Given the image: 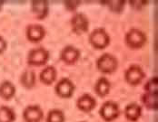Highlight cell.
Returning <instances> with one entry per match:
<instances>
[{"mask_svg":"<svg viewBox=\"0 0 158 122\" xmlns=\"http://www.w3.org/2000/svg\"><path fill=\"white\" fill-rule=\"evenodd\" d=\"M97 70L105 74L114 73L118 68V61L115 56L111 53L102 54L96 61Z\"/></svg>","mask_w":158,"mask_h":122,"instance_id":"cell-1","label":"cell"},{"mask_svg":"<svg viewBox=\"0 0 158 122\" xmlns=\"http://www.w3.org/2000/svg\"><path fill=\"white\" fill-rule=\"evenodd\" d=\"M147 41L146 35L143 31L137 28H132L128 31L125 37L127 45L132 50L141 49Z\"/></svg>","mask_w":158,"mask_h":122,"instance_id":"cell-2","label":"cell"},{"mask_svg":"<svg viewBox=\"0 0 158 122\" xmlns=\"http://www.w3.org/2000/svg\"><path fill=\"white\" fill-rule=\"evenodd\" d=\"M89 43L95 50H104L110 44V36L104 28H96L89 35Z\"/></svg>","mask_w":158,"mask_h":122,"instance_id":"cell-3","label":"cell"},{"mask_svg":"<svg viewBox=\"0 0 158 122\" xmlns=\"http://www.w3.org/2000/svg\"><path fill=\"white\" fill-rule=\"evenodd\" d=\"M49 52L46 48L38 47L32 49L27 55V63L30 66L40 67L46 65L49 60Z\"/></svg>","mask_w":158,"mask_h":122,"instance_id":"cell-4","label":"cell"},{"mask_svg":"<svg viewBox=\"0 0 158 122\" xmlns=\"http://www.w3.org/2000/svg\"><path fill=\"white\" fill-rule=\"evenodd\" d=\"M100 117L106 122L114 121L119 117L120 108L116 102L113 100L106 101L99 109Z\"/></svg>","mask_w":158,"mask_h":122,"instance_id":"cell-5","label":"cell"},{"mask_svg":"<svg viewBox=\"0 0 158 122\" xmlns=\"http://www.w3.org/2000/svg\"><path fill=\"white\" fill-rule=\"evenodd\" d=\"M145 78V73L142 69L137 64H133L128 67L125 73V79L126 81L131 86H137L139 85L143 79Z\"/></svg>","mask_w":158,"mask_h":122,"instance_id":"cell-6","label":"cell"},{"mask_svg":"<svg viewBox=\"0 0 158 122\" xmlns=\"http://www.w3.org/2000/svg\"><path fill=\"white\" fill-rule=\"evenodd\" d=\"M76 86L73 81L67 78H62L56 85L55 92L62 99H69L73 96Z\"/></svg>","mask_w":158,"mask_h":122,"instance_id":"cell-7","label":"cell"},{"mask_svg":"<svg viewBox=\"0 0 158 122\" xmlns=\"http://www.w3.org/2000/svg\"><path fill=\"white\" fill-rule=\"evenodd\" d=\"M72 31L77 34H82L86 33L89 27V21L86 15L82 13H77L71 19Z\"/></svg>","mask_w":158,"mask_h":122,"instance_id":"cell-8","label":"cell"},{"mask_svg":"<svg viewBox=\"0 0 158 122\" xmlns=\"http://www.w3.org/2000/svg\"><path fill=\"white\" fill-rule=\"evenodd\" d=\"M80 51L78 48L73 45L64 47L60 53V59L66 65H74L80 58Z\"/></svg>","mask_w":158,"mask_h":122,"instance_id":"cell-9","label":"cell"},{"mask_svg":"<svg viewBox=\"0 0 158 122\" xmlns=\"http://www.w3.org/2000/svg\"><path fill=\"white\" fill-rule=\"evenodd\" d=\"M25 122H41L44 119V112L38 105H29L23 111Z\"/></svg>","mask_w":158,"mask_h":122,"instance_id":"cell-10","label":"cell"},{"mask_svg":"<svg viewBox=\"0 0 158 122\" xmlns=\"http://www.w3.org/2000/svg\"><path fill=\"white\" fill-rule=\"evenodd\" d=\"M27 38L29 42L36 44L41 42L46 36V30L41 25H30L26 31Z\"/></svg>","mask_w":158,"mask_h":122,"instance_id":"cell-11","label":"cell"},{"mask_svg":"<svg viewBox=\"0 0 158 122\" xmlns=\"http://www.w3.org/2000/svg\"><path fill=\"white\" fill-rule=\"evenodd\" d=\"M96 100L95 99L88 93H84L81 95L77 100V107L79 110L83 112H91L96 107Z\"/></svg>","mask_w":158,"mask_h":122,"instance_id":"cell-12","label":"cell"},{"mask_svg":"<svg viewBox=\"0 0 158 122\" xmlns=\"http://www.w3.org/2000/svg\"><path fill=\"white\" fill-rule=\"evenodd\" d=\"M56 77H57L56 69L52 65H48L47 67H45V69H43L42 72L40 73L39 80L43 84L47 86H50L55 82V81L56 80Z\"/></svg>","mask_w":158,"mask_h":122,"instance_id":"cell-13","label":"cell"},{"mask_svg":"<svg viewBox=\"0 0 158 122\" xmlns=\"http://www.w3.org/2000/svg\"><path fill=\"white\" fill-rule=\"evenodd\" d=\"M142 111V107L138 103L132 102L125 108V116L128 121L136 122L140 119Z\"/></svg>","mask_w":158,"mask_h":122,"instance_id":"cell-14","label":"cell"},{"mask_svg":"<svg viewBox=\"0 0 158 122\" xmlns=\"http://www.w3.org/2000/svg\"><path fill=\"white\" fill-rule=\"evenodd\" d=\"M32 11L38 19H44L47 17L49 11L48 1L43 0H35L31 3Z\"/></svg>","mask_w":158,"mask_h":122,"instance_id":"cell-15","label":"cell"},{"mask_svg":"<svg viewBox=\"0 0 158 122\" xmlns=\"http://www.w3.org/2000/svg\"><path fill=\"white\" fill-rule=\"evenodd\" d=\"M143 105L149 110H157L158 108V92L151 93L145 92L141 97Z\"/></svg>","mask_w":158,"mask_h":122,"instance_id":"cell-16","label":"cell"},{"mask_svg":"<svg viewBox=\"0 0 158 122\" xmlns=\"http://www.w3.org/2000/svg\"><path fill=\"white\" fill-rule=\"evenodd\" d=\"M111 90V83L110 81L106 78V77H100L97 81L95 82V93L101 97L104 98L108 95Z\"/></svg>","mask_w":158,"mask_h":122,"instance_id":"cell-17","label":"cell"},{"mask_svg":"<svg viewBox=\"0 0 158 122\" xmlns=\"http://www.w3.org/2000/svg\"><path fill=\"white\" fill-rule=\"evenodd\" d=\"M16 94V87L9 81H4L0 84V97L5 100H9Z\"/></svg>","mask_w":158,"mask_h":122,"instance_id":"cell-18","label":"cell"},{"mask_svg":"<svg viewBox=\"0 0 158 122\" xmlns=\"http://www.w3.org/2000/svg\"><path fill=\"white\" fill-rule=\"evenodd\" d=\"M36 82V75L34 71H25L20 77V83L26 89H32Z\"/></svg>","mask_w":158,"mask_h":122,"instance_id":"cell-19","label":"cell"},{"mask_svg":"<svg viewBox=\"0 0 158 122\" xmlns=\"http://www.w3.org/2000/svg\"><path fill=\"white\" fill-rule=\"evenodd\" d=\"M16 120V113L12 108L8 106L0 107V122H14Z\"/></svg>","mask_w":158,"mask_h":122,"instance_id":"cell-20","label":"cell"},{"mask_svg":"<svg viewBox=\"0 0 158 122\" xmlns=\"http://www.w3.org/2000/svg\"><path fill=\"white\" fill-rule=\"evenodd\" d=\"M65 116L61 109L53 108L48 112L46 122H64Z\"/></svg>","mask_w":158,"mask_h":122,"instance_id":"cell-21","label":"cell"},{"mask_svg":"<svg viewBox=\"0 0 158 122\" xmlns=\"http://www.w3.org/2000/svg\"><path fill=\"white\" fill-rule=\"evenodd\" d=\"M158 80L157 77H152L150 78L146 83L143 86V90L145 92H151V93H156L158 92Z\"/></svg>","mask_w":158,"mask_h":122,"instance_id":"cell-22","label":"cell"},{"mask_svg":"<svg viewBox=\"0 0 158 122\" xmlns=\"http://www.w3.org/2000/svg\"><path fill=\"white\" fill-rule=\"evenodd\" d=\"M103 4H106L111 11L115 12V13H120L123 11L126 2L125 1H106V2H103Z\"/></svg>","mask_w":158,"mask_h":122,"instance_id":"cell-23","label":"cell"},{"mask_svg":"<svg viewBox=\"0 0 158 122\" xmlns=\"http://www.w3.org/2000/svg\"><path fill=\"white\" fill-rule=\"evenodd\" d=\"M64 5H65V7L68 10L73 11V10L77 8V6L80 5V2L79 1H66L64 3Z\"/></svg>","mask_w":158,"mask_h":122,"instance_id":"cell-24","label":"cell"},{"mask_svg":"<svg viewBox=\"0 0 158 122\" xmlns=\"http://www.w3.org/2000/svg\"><path fill=\"white\" fill-rule=\"evenodd\" d=\"M147 4V2H145V1H132V2H130V5L132 6H133V7H135V8H136V9H140V8H142L145 5Z\"/></svg>","mask_w":158,"mask_h":122,"instance_id":"cell-25","label":"cell"},{"mask_svg":"<svg viewBox=\"0 0 158 122\" xmlns=\"http://www.w3.org/2000/svg\"><path fill=\"white\" fill-rule=\"evenodd\" d=\"M6 46H7V44H6V41L0 35V54L3 53L6 49Z\"/></svg>","mask_w":158,"mask_h":122,"instance_id":"cell-26","label":"cell"},{"mask_svg":"<svg viewBox=\"0 0 158 122\" xmlns=\"http://www.w3.org/2000/svg\"><path fill=\"white\" fill-rule=\"evenodd\" d=\"M3 1H0V10H1V8H2V6H3Z\"/></svg>","mask_w":158,"mask_h":122,"instance_id":"cell-27","label":"cell"},{"mask_svg":"<svg viewBox=\"0 0 158 122\" xmlns=\"http://www.w3.org/2000/svg\"><path fill=\"white\" fill-rule=\"evenodd\" d=\"M81 122H85V121H81Z\"/></svg>","mask_w":158,"mask_h":122,"instance_id":"cell-28","label":"cell"}]
</instances>
